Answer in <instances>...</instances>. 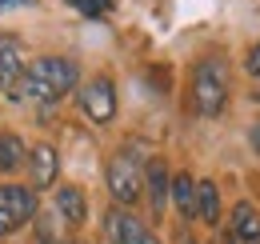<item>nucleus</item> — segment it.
Instances as JSON below:
<instances>
[{"instance_id": "nucleus-1", "label": "nucleus", "mask_w": 260, "mask_h": 244, "mask_svg": "<svg viewBox=\"0 0 260 244\" xmlns=\"http://www.w3.org/2000/svg\"><path fill=\"white\" fill-rule=\"evenodd\" d=\"M80 84V64L72 56H36L24 68V84H20V104L32 100L40 108L60 104L68 92Z\"/></svg>"}, {"instance_id": "nucleus-2", "label": "nucleus", "mask_w": 260, "mask_h": 244, "mask_svg": "<svg viewBox=\"0 0 260 244\" xmlns=\"http://www.w3.org/2000/svg\"><path fill=\"white\" fill-rule=\"evenodd\" d=\"M196 116L204 120H216L228 108V96H232V68H228L224 52H204L192 64V84H188Z\"/></svg>"}, {"instance_id": "nucleus-3", "label": "nucleus", "mask_w": 260, "mask_h": 244, "mask_svg": "<svg viewBox=\"0 0 260 244\" xmlns=\"http://www.w3.org/2000/svg\"><path fill=\"white\" fill-rule=\"evenodd\" d=\"M104 184H108V196L116 208H132L140 196H144V164H140V144L128 140L124 148L104 160Z\"/></svg>"}, {"instance_id": "nucleus-4", "label": "nucleus", "mask_w": 260, "mask_h": 244, "mask_svg": "<svg viewBox=\"0 0 260 244\" xmlns=\"http://www.w3.org/2000/svg\"><path fill=\"white\" fill-rule=\"evenodd\" d=\"M100 232L108 244H160V236L132 212V208H116L108 204L104 216H100Z\"/></svg>"}, {"instance_id": "nucleus-5", "label": "nucleus", "mask_w": 260, "mask_h": 244, "mask_svg": "<svg viewBox=\"0 0 260 244\" xmlns=\"http://www.w3.org/2000/svg\"><path fill=\"white\" fill-rule=\"evenodd\" d=\"M76 104L92 124H108L116 116V84H112V76L100 72V76H88L84 84H76Z\"/></svg>"}, {"instance_id": "nucleus-6", "label": "nucleus", "mask_w": 260, "mask_h": 244, "mask_svg": "<svg viewBox=\"0 0 260 244\" xmlns=\"http://www.w3.org/2000/svg\"><path fill=\"white\" fill-rule=\"evenodd\" d=\"M24 68H28V52L20 44V36L0 32V92L20 104V84H24Z\"/></svg>"}, {"instance_id": "nucleus-7", "label": "nucleus", "mask_w": 260, "mask_h": 244, "mask_svg": "<svg viewBox=\"0 0 260 244\" xmlns=\"http://www.w3.org/2000/svg\"><path fill=\"white\" fill-rule=\"evenodd\" d=\"M0 208L8 212V220L20 228V224H28L36 212H40V200H36V188L32 184H0Z\"/></svg>"}, {"instance_id": "nucleus-8", "label": "nucleus", "mask_w": 260, "mask_h": 244, "mask_svg": "<svg viewBox=\"0 0 260 244\" xmlns=\"http://www.w3.org/2000/svg\"><path fill=\"white\" fill-rule=\"evenodd\" d=\"M168 184H172V172L160 156H148L144 160V200L152 204V216H160L168 208Z\"/></svg>"}, {"instance_id": "nucleus-9", "label": "nucleus", "mask_w": 260, "mask_h": 244, "mask_svg": "<svg viewBox=\"0 0 260 244\" xmlns=\"http://www.w3.org/2000/svg\"><path fill=\"white\" fill-rule=\"evenodd\" d=\"M24 168L32 172V188H52L56 176H60V152H56L48 140H44V144H32Z\"/></svg>"}, {"instance_id": "nucleus-10", "label": "nucleus", "mask_w": 260, "mask_h": 244, "mask_svg": "<svg viewBox=\"0 0 260 244\" xmlns=\"http://www.w3.org/2000/svg\"><path fill=\"white\" fill-rule=\"evenodd\" d=\"M52 212L60 216V224L80 228V224L88 220V196H84V188H76V184H56V204H52Z\"/></svg>"}, {"instance_id": "nucleus-11", "label": "nucleus", "mask_w": 260, "mask_h": 244, "mask_svg": "<svg viewBox=\"0 0 260 244\" xmlns=\"http://www.w3.org/2000/svg\"><path fill=\"white\" fill-rule=\"evenodd\" d=\"M228 236L236 244H260V208L248 200H236L228 212Z\"/></svg>"}, {"instance_id": "nucleus-12", "label": "nucleus", "mask_w": 260, "mask_h": 244, "mask_svg": "<svg viewBox=\"0 0 260 244\" xmlns=\"http://www.w3.org/2000/svg\"><path fill=\"white\" fill-rule=\"evenodd\" d=\"M168 204L180 212V220H196V176L192 172H172Z\"/></svg>"}, {"instance_id": "nucleus-13", "label": "nucleus", "mask_w": 260, "mask_h": 244, "mask_svg": "<svg viewBox=\"0 0 260 244\" xmlns=\"http://www.w3.org/2000/svg\"><path fill=\"white\" fill-rule=\"evenodd\" d=\"M24 164H28V144H24V136L0 132V172L12 176V172H20Z\"/></svg>"}, {"instance_id": "nucleus-14", "label": "nucleus", "mask_w": 260, "mask_h": 244, "mask_svg": "<svg viewBox=\"0 0 260 244\" xmlns=\"http://www.w3.org/2000/svg\"><path fill=\"white\" fill-rule=\"evenodd\" d=\"M196 220L200 224H220V188L216 180H196Z\"/></svg>"}, {"instance_id": "nucleus-15", "label": "nucleus", "mask_w": 260, "mask_h": 244, "mask_svg": "<svg viewBox=\"0 0 260 244\" xmlns=\"http://www.w3.org/2000/svg\"><path fill=\"white\" fill-rule=\"evenodd\" d=\"M36 240L40 244H64V236H60V216L56 212H36Z\"/></svg>"}, {"instance_id": "nucleus-16", "label": "nucleus", "mask_w": 260, "mask_h": 244, "mask_svg": "<svg viewBox=\"0 0 260 244\" xmlns=\"http://www.w3.org/2000/svg\"><path fill=\"white\" fill-rule=\"evenodd\" d=\"M76 12H84V16H104L108 8H112V0H68Z\"/></svg>"}, {"instance_id": "nucleus-17", "label": "nucleus", "mask_w": 260, "mask_h": 244, "mask_svg": "<svg viewBox=\"0 0 260 244\" xmlns=\"http://www.w3.org/2000/svg\"><path fill=\"white\" fill-rule=\"evenodd\" d=\"M244 72H248V76H256V80H260V40L252 44V48H248V56H244Z\"/></svg>"}, {"instance_id": "nucleus-18", "label": "nucleus", "mask_w": 260, "mask_h": 244, "mask_svg": "<svg viewBox=\"0 0 260 244\" xmlns=\"http://www.w3.org/2000/svg\"><path fill=\"white\" fill-rule=\"evenodd\" d=\"M248 148H252V152L260 156V120H252V124H248Z\"/></svg>"}, {"instance_id": "nucleus-19", "label": "nucleus", "mask_w": 260, "mask_h": 244, "mask_svg": "<svg viewBox=\"0 0 260 244\" xmlns=\"http://www.w3.org/2000/svg\"><path fill=\"white\" fill-rule=\"evenodd\" d=\"M8 232H16V224H12V220H8V212L0 208V236H8Z\"/></svg>"}, {"instance_id": "nucleus-20", "label": "nucleus", "mask_w": 260, "mask_h": 244, "mask_svg": "<svg viewBox=\"0 0 260 244\" xmlns=\"http://www.w3.org/2000/svg\"><path fill=\"white\" fill-rule=\"evenodd\" d=\"M24 4H32V0H0V12H8V8H24Z\"/></svg>"}, {"instance_id": "nucleus-21", "label": "nucleus", "mask_w": 260, "mask_h": 244, "mask_svg": "<svg viewBox=\"0 0 260 244\" xmlns=\"http://www.w3.org/2000/svg\"><path fill=\"white\" fill-rule=\"evenodd\" d=\"M176 244H196V240L188 236V232H180V236H176Z\"/></svg>"}, {"instance_id": "nucleus-22", "label": "nucleus", "mask_w": 260, "mask_h": 244, "mask_svg": "<svg viewBox=\"0 0 260 244\" xmlns=\"http://www.w3.org/2000/svg\"><path fill=\"white\" fill-rule=\"evenodd\" d=\"M212 244H236V240H232V236H216Z\"/></svg>"}, {"instance_id": "nucleus-23", "label": "nucleus", "mask_w": 260, "mask_h": 244, "mask_svg": "<svg viewBox=\"0 0 260 244\" xmlns=\"http://www.w3.org/2000/svg\"><path fill=\"white\" fill-rule=\"evenodd\" d=\"M252 100H256V104H260V88H256V92H252Z\"/></svg>"}, {"instance_id": "nucleus-24", "label": "nucleus", "mask_w": 260, "mask_h": 244, "mask_svg": "<svg viewBox=\"0 0 260 244\" xmlns=\"http://www.w3.org/2000/svg\"><path fill=\"white\" fill-rule=\"evenodd\" d=\"M64 244H84V240H64Z\"/></svg>"}]
</instances>
